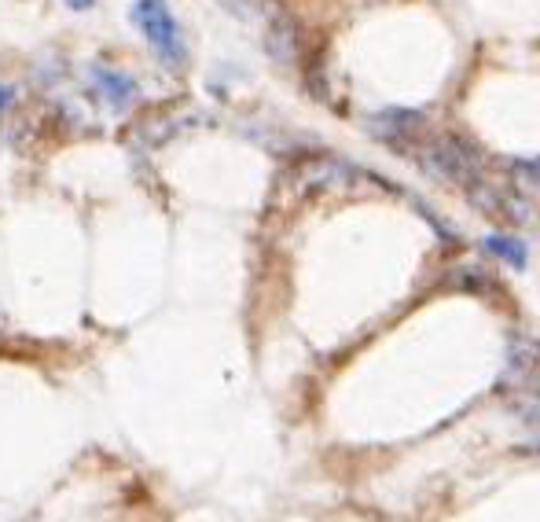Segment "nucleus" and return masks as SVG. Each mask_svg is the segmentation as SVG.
I'll return each mask as SVG.
<instances>
[{"label": "nucleus", "instance_id": "nucleus-3", "mask_svg": "<svg viewBox=\"0 0 540 522\" xmlns=\"http://www.w3.org/2000/svg\"><path fill=\"white\" fill-rule=\"evenodd\" d=\"M368 133L408 155L419 140L427 137V114L412 111V107H386V111H379L375 118H368Z\"/></svg>", "mask_w": 540, "mask_h": 522}, {"label": "nucleus", "instance_id": "nucleus-5", "mask_svg": "<svg viewBox=\"0 0 540 522\" xmlns=\"http://www.w3.org/2000/svg\"><path fill=\"white\" fill-rule=\"evenodd\" d=\"M467 199H471L474 210H482L489 217H500L507 225H529L533 221V210H529L526 199H518L511 192H500L489 181H474L467 184Z\"/></svg>", "mask_w": 540, "mask_h": 522}, {"label": "nucleus", "instance_id": "nucleus-1", "mask_svg": "<svg viewBox=\"0 0 540 522\" xmlns=\"http://www.w3.org/2000/svg\"><path fill=\"white\" fill-rule=\"evenodd\" d=\"M408 155H416L419 170L441 184H460V188H467V184L482 181V155L463 137H456V133L423 137Z\"/></svg>", "mask_w": 540, "mask_h": 522}, {"label": "nucleus", "instance_id": "nucleus-10", "mask_svg": "<svg viewBox=\"0 0 540 522\" xmlns=\"http://www.w3.org/2000/svg\"><path fill=\"white\" fill-rule=\"evenodd\" d=\"M467 269H471V265H467ZM460 287H474V291H485V287H489V280H482V276H474V269H471V273H463V276H460Z\"/></svg>", "mask_w": 540, "mask_h": 522}, {"label": "nucleus", "instance_id": "nucleus-6", "mask_svg": "<svg viewBox=\"0 0 540 522\" xmlns=\"http://www.w3.org/2000/svg\"><path fill=\"white\" fill-rule=\"evenodd\" d=\"M265 52L276 67H294L302 59V30L294 23V15L272 12L265 23Z\"/></svg>", "mask_w": 540, "mask_h": 522}, {"label": "nucleus", "instance_id": "nucleus-2", "mask_svg": "<svg viewBox=\"0 0 540 522\" xmlns=\"http://www.w3.org/2000/svg\"><path fill=\"white\" fill-rule=\"evenodd\" d=\"M133 26L147 37V45L166 59V67H173V70L184 67L188 48H184L180 26H177V19H173V12H169L166 0H136L133 4Z\"/></svg>", "mask_w": 540, "mask_h": 522}, {"label": "nucleus", "instance_id": "nucleus-11", "mask_svg": "<svg viewBox=\"0 0 540 522\" xmlns=\"http://www.w3.org/2000/svg\"><path fill=\"white\" fill-rule=\"evenodd\" d=\"M12 103H15V89H12V85H0V114L8 111Z\"/></svg>", "mask_w": 540, "mask_h": 522}, {"label": "nucleus", "instance_id": "nucleus-4", "mask_svg": "<svg viewBox=\"0 0 540 522\" xmlns=\"http://www.w3.org/2000/svg\"><path fill=\"white\" fill-rule=\"evenodd\" d=\"M504 386L529 394V398H540V342L533 335H515L507 346Z\"/></svg>", "mask_w": 540, "mask_h": 522}, {"label": "nucleus", "instance_id": "nucleus-9", "mask_svg": "<svg viewBox=\"0 0 540 522\" xmlns=\"http://www.w3.org/2000/svg\"><path fill=\"white\" fill-rule=\"evenodd\" d=\"M507 166H511V173H518V177H522V181L526 184H540V159H533V162H507Z\"/></svg>", "mask_w": 540, "mask_h": 522}, {"label": "nucleus", "instance_id": "nucleus-8", "mask_svg": "<svg viewBox=\"0 0 540 522\" xmlns=\"http://www.w3.org/2000/svg\"><path fill=\"white\" fill-rule=\"evenodd\" d=\"M485 250H489L493 258L504 261V265H511V269H526V261H529L526 243L515 236H489L485 239Z\"/></svg>", "mask_w": 540, "mask_h": 522}, {"label": "nucleus", "instance_id": "nucleus-12", "mask_svg": "<svg viewBox=\"0 0 540 522\" xmlns=\"http://www.w3.org/2000/svg\"><path fill=\"white\" fill-rule=\"evenodd\" d=\"M70 8H74V12H85V8H92V4H96V0H67Z\"/></svg>", "mask_w": 540, "mask_h": 522}, {"label": "nucleus", "instance_id": "nucleus-7", "mask_svg": "<svg viewBox=\"0 0 540 522\" xmlns=\"http://www.w3.org/2000/svg\"><path fill=\"white\" fill-rule=\"evenodd\" d=\"M96 85H100L103 100L111 103L114 111H129L136 100V81L125 78V74H118V70H103L96 67Z\"/></svg>", "mask_w": 540, "mask_h": 522}]
</instances>
